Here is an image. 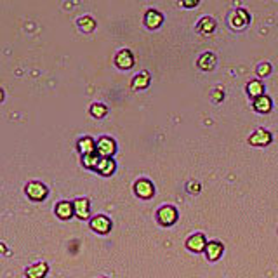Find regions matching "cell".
I'll return each mask as SVG.
<instances>
[{
  "instance_id": "31",
  "label": "cell",
  "mask_w": 278,
  "mask_h": 278,
  "mask_svg": "<svg viewBox=\"0 0 278 278\" xmlns=\"http://www.w3.org/2000/svg\"><path fill=\"white\" fill-rule=\"evenodd\" d=\"M101 278H106V276H101Z\"/></svg>"
},
{
  "instance_id": "20",
  "label": "cell",
  "mask_w": 278,
  "mask_h": 278,
  "mask_svg": "<svg viewBox=\"0 0 278 278\" xmlns=\"http://www.w3.org/2000/svg\"><path fill=\"white\" fill-rule=\"evenodd\" d=\"M49 271V266L46 262H37V264L26 268V278H44Z\"/></svg>"
},
{
  "instance_id": "13",
  "label": "cell",
  "mask_w": 278,
  "mask_h": 278,
  "mask_svg": "<svg viewBox=\"0 0 278 278\" xmlns=\"http://www.w3.org/2000/svg\"><path fill=\"white\" fill-rule=\"evenodd\" d=\"M204 252H205V255H207L209 261H217L224 252V245L221 242H217V240H212V242H207Z\"/></svg>"
},
{
  "instance_id": "28",
  "label": "cell",
  "mask_w": 278,
  "mask_h": 278,
  "mask_svg": "<svg viewBox=\"0 0 278 278\" xmlns=\"http://www.w3.org/2000/svg\"><path fill=\"white\" fill-rule=\"evenodd\" d=\"M188 191H193V193H198V191H200V185H198V183H190V185H188Z\"/></svg>"
},
{
  "instance_id": "18",
  "label": "cell",
  "mask_w": 278,
  "mask_h": 278,
  "mask_svg": "<svg viewBox=\"0 0 278 278\" xmlns=\"http://www.w3.org/2000/svg\"><path fill=\"white\" fill-rule=\"evenodd\" d=\"M115 169H116V164L113 159H99V162L96 165V171L99 172L101 176H104V178L113 174Z\"/></svg>"
},
{
  "instance_id": "14",
  "label": "cell",
  "mask_w": 278,
  "mask_h": 278,
  "mask_svg": "<svg viewBox=\"0 0 278 278\" xmlns=\"http://www.w3.org/2000/svg\"><path fill=\"white\" fill-rule=\"evenodd\" d=\"M252 108H254V111H257V113L266 115L273 110V99L269 96H266V94H262L261 97H257V99L252 101Z\"/></svg>"
},
{
  "instance_id": "9",
  "label": "cell",
  "mask_w": 278,
  "mask_h": 278,
  "mask_svg": "<svg viewBox=\"0 0 278 278\" xmlns=\"http://www.w3.org/2000/svg\"><path fill=\"white\" fill-rule=\"evenodd\" d=\"M205 245H207V238L204 233H195L186 240V249L191 252H204Z\"/></svg>"
},
{
  "instance_id": "22",
  "label": "cell",
  "mask_w": 278,
  "mask_h": 278,
  "mask_svg": "<svg viewBox=\"0 0 278 278\" xmlns=\"http://www.w3.org/2000/svg\"><path fill=\"white\" fill-rule=\"evenodd\" d=\"M54 210H56V216H58L59 219L68 221L70 217L73 216V204H71V202H59Z\"/></svg>"
},
{
  "instance_id": "5",
  "label": "cell",
  "mask_w": 278,
  "mask_h": 278,
  "mask_svg": "<svg viewBox=\"0 0 278 278\" xmlns=\"http://www.w3.org/2000/svg\"><path fill=\"white\" fill-rule=\"evenodd\" d=\"M136 63V58H134L132 51L129 49H120L115 54V66L120 70H130Z\"/></svg>"
},
{
  "instance_id": "1",
  "label": "cell",
  "mask_w": 278,
  "mask_h": 278,
  "mask_svg": "<svg viewBox=\"0 0 278 278\" xmlns=\"http://www.w3.org/2000/svg\"><path fill=\"white\" fill-rule=\"evenodd\" d=\"M116 152V143L115 139L108 137V136H101L96 141V153L101 159H111Z\"/></svg>"
},
{
  "instance_id": "23",
  "label": "cell",
  "mask_w": 278,
  "mask_h": 278,
  "mask_svg": "<svg viewBox=\"0 0 278 278\" xmlns=\"http://www.w3.org/2000/svg\"><path fill=\"white\" fill-rule=\"evenodd\" d=\"M89 111H91V115L94 118H104V116L108 115V108H106V104H103V103H92Z\"/></svg>"
},
{
  "instance_id": "6",
  "label": "cell",
  "mask_w": 278,
  "mask_h": 278,
  "mask_svg": "<svg viewBox=\"0 0 278 278\" xmlns=\"http://www.w3.org/2000/svg\"><path fill=\"white\" fill-rule=\"evenodd\" d=\"M164 20H165L164 14L157 9H148L145 13V16H143V23H145L148 30H159L162 26Z\"/></svg>"
},
{
  "instance_id": "8",
  "label": "cell",
  "mask_w": 278,
  "mask_h": 278,
  "mask_svg": "<svg viewBox=\"0 0 278 278\" xmlns=\"http://www.w3.org/2000/svg\"><path fill=\"white\" fill-rule=\"evenodd\" d=\"M91 230L96 231V233H99V235H106V233H110L111 231L110 217L103 216V214L92 217V219H91Z\"/></svg>"
},
{
  "instance_id": "24",
  "label": "cell",
  "mask_w": 278,
  "mask_h": 278,
  "mask_svg": "<svg viewBox=\"0 0 278 278\" xmlns=\"http://www.w3.org/2000/svg\"><path fill=\"white\" fill-rule=\"evenodd\" d=\"M99 159H101V157L97 155V153H92V155H85V157H82V165H84V167H87V169H94V171H96V165H97V162H99Z\"/></svg>"
},
{
  "instance_id": "30",
  "label": "cell",
  "mask_w": 278,
  "mask_h": 278,
  "mask_svg": "<svg viewBox=\"0 0 278 278\" xmlns=\"http://www.w3.org/2000/svg\"><path fill=\"white\" fill-rule=\"evenodd\" d=\"M2 250L6 252V245H2V243H0V252H2Z\"/></svg>"
},
{
  "instance_id": "17",
  "label": "cell",
  "mask_w": 278,
  "mask_h": 278,
  "mask_svg": "<svg viewBox=\"0 0 278 278\" xmlns=\"http://www.w3.org/2000/svg\"><path fill=\"white\" fill-rule=\"evenodd\" d=\"M150 82H152V75L148 71H139L136 77L132 78V82H130V87L134 91H143V89L150 87Z\"/></svg>"
},
{
  "instance_id": "29",
  "label": "cell",
  "mask_w": 278,
  "mask_h": 278,
  "mask_svg": "<svg viewBox=\"0 0 278 278\" xmlns=\"http://www.w3.org/2000/svg\"><path fill=\"white\" fill-rule=\"evenodd\" d=\"M4 97H6V94H4L2 87H0V103H2V101H4Z\"/></svg>"
},
{
  "instance_id": "25",
  "label": "cell",
  "mask_w": 278,
  "mask_h": 278,
  "mask_svg": "<svg viewBox=\"0 0 278 278\" xmlns=\"http://www.w3.org/2000/svg\"><path fill=\"white\" fill-rule=\"evenodd\" d=\"M271 70H273V66L269 65V63H259L257 68H255V73H257L259 78H264L271 73Z\"/></svg>"
},
{
  "instance_id": "7",
  "label": "cell",
  "mask_w": 278,
  "mask_h": 278,
  "mask_svg": "<svg viewBox=\"0 0 278 278\" xmlns=\"http://www.w3.org/2000/svg\"><path fill=\"white\" fill-rule=\"evenodd\" d=\"M134 193L143 200H150L155 195V186H153V183L150 179H139L134 185Z\"/></svg>"
},
{
  "instance_id": "19",
  "label": "cell",
  "mask_w": 278,
  "mask_h": 278,
  "mask_svg": "<svg viewBox=\"0 0 278 278\" xmlns=\"http://www.w3.org/2000/svg\"><path fill=\"white\" fill-rule=\"evenodd\" d=\"M245 91H247V96L254 101V99H257V97H261L262 94H264V84H262L259 78L257 80H250L249 84H247Z\"/></svg>"
},
{
  "instance_id": "21",
  "label": "cell",
  "mask_w": 278,
  "mask_h": 278,
  "mask_svg": "<svg viewBox=\"0 0 278 278\" xmlns=\"http://www.w3.org/2000/svg\"><path fill=\"white\" fill-rule=\"evenodd\" d=\"M77 28L84 33H92L94 30H96V20H94L92 16H89V14L80 16L77 20Z\"/></svg>"
},
{
  "instance_id": "11",
  "label": "cell",
  "mask_w": 278,
  "mask_h": 278,
  "mask_svg": "<svg viewBox=\"0 0 278 278\" xmlns=\"http://www.w3.org/2000/svg\"><path fill=\"white\" fill-rule=\"evenodd\" d=\"M216 65H217V58H216V54L210 52V51L200 54L198 56V59H197V66L202 71H212L214 68H216Z\"/></svg>"
},
{
  "instance_id": "2",
  "label": "cell",
  "mask_w": 278,
  "mask_h": 278,
  "mask_svg": "<svg viewBox=\"0 0 278 278\" xmlns=\"http://www.w3.org/2000/svg\"><path fill=\"white\" fill-rule=\"evenodd\" d=\"M178 217H179L178 210H176V207H172V205H164V207L157 210V221L162 226H172L178 221Z\"/></svg>"
},
{
  "instance_id": "3",
  "label": "cell",
  "mask_w": 278,
  "mask_h": 278,
  "mask_svg": "<svg viewBox=\"0 0 278 278\" xmlns=\"http://www.w3.org/2000/svg\"><path fill=\"white\" fill-rule=\"evenodd\" d=\"M25 193L28 198H32V200L35 202H42L44 198L47 197V186L44 185V183H39V181H32L28 183L25 188Z\"/></svg>"
},
{
  "instance_id": "27",
  "label": "cell",
  "mask_w": 278,
  "mask_h": 278,
  "mask_svg": "<svg viewBox=\"0 0 278 278\" xmlns=\"http://www.w3.org/2000/svg\"><path fill=\"white\" fill-rule=\"evenodd\" d=\"M198 4H200V0H181V2H179V6L185 7V9H195Z\"/></svg>"
},
{
  "instance_id": "15",
  "label": "cell",
  "mask_w": 278,
  "mask_h": 278,
  "mask_svg": "<svg viewBox=\"0 0 278 278\" xmlns=\"http://www.w3.org/2000/svg\"><path fill=\"white\" fill-rule=\"evenodd\" d=\"M216 28H217L216 20L210 16L200 18V21L197 23V32L200 33V35H212V33L216 32Z\"/></svg>"
},
{
  "instance_id": "4",
  "label": "cell",
  "mask_w": 278,
  "mask_h": 278,
  "mask_svg": "<svg viewBox=\"0 0 278 278\" xmlns=\"http://www.w3.org/2000/svg\"><path fill=\"white\" fill-rule=\"evenodd\" d=\"M228 23H230V26H231L233 30H242V28H245V26L250 23V14H249V11H245V9H236V11H233V13L230 14V20H228Z\"/></svg>"
},
{
  "instance_id": "16",
  "label": "cell",
  "mask_w": 278,
  "mask_h": 278,
  "mask_svg": "<svg viewBox=\"0 0 278 278\" xmlns=\"http://www.w3.org/2000/svg\"><path fill=\"white\" fill-rule=\"evenodd\" d=\"M77 150H78V153H80L82 157L92 155V153H96V141H94L92 137H89V136L80 137L78 139V143H77Z\"/></svg>"
},
{
  "instance_id": "26",
  "label": "cell",
  "mask_w": 278,
  "mask_h": 278,
  "mask_svg": "<svg viewBox=\"0 0 278 278\" xmlns=\"http://www.w3.org/2000/svg\"><path fill=\"white\" fill-rule=\"evenodd\" d=\"M210 97H212L214 103H221V101L224 99V91H223V89H221V87L214 89L212 94H210Z\"/></svg>"
},
{
  "instance_id": "10",
  "label": "cell",
  "mask_w": 278,
  "mask_h": 278,
  "mask_svg": "<svg viewBox=\"0 0 278 278\" xmlns=\"http://www.w3.org/2000/svg\"><path fill=\"white\" fill-rule=\"evenodd\" d=\"M271 139H273V136H271L269 130L257 129L249 136V145H252V146H268L269 143H271Z\"/></svg>"
},
{
  "instance_id": "12",
  "label": "cell",
  "mask_w": 278,
  "mask_h": 278,
  "mask_svg": "<svg viewBox=\"0 0 278 278\" xmlns=\"http://www.w3.org/2000/svg\"><path fill=\"white\" fill-rule=\"evenodd\" d=\"M73 214L78 219H87L91 216V204L87 198H77L73 200Z\"/></svg>"
}]
</instances>
